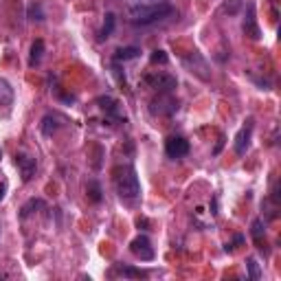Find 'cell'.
I'll use <instances>...</instances> for the list:
<instances>
[{
	"label": "cell",
	"instance_id": "3957f363",
	"mask_svg": "<svg viewBox=\"0 0 281 281\" xmlns=\"http://www.w3.org/2000/svg\"><path fill=\"white\" fill-rule=\"evenodd\" d=\"M152 114H158V116H165V114H174L178 110V99L172 97V92H160L156 99L152 101Z\"/></svg>",
	"mask_w": 281,
	"mask_h": 281
},
{
	"label": "cell",
	"instance_id": "2e32d148",
	"mask_svg": "<svg viewBox=\"0 0 281 281\" xmlns=\"http://www.w3.org/2000/svg\"><path fill=\"white\" fill-rule=\"evenodd\" d=\"M86 194H88V200L90 202H101V187L97 180H90L86 187Z\"/></svg>",
	"mask_w": 281,
	"mask_h": 281
},
{
	"label": "cell",
	"instance_id": "5bb4252c",
	"mask_svg": "<svg viewBox=\"0 0 281 281\" xmlns=\"http://www.w3.org/2000/svg\"><path fill=\"white\" fill-rule=\"evenodd\" d=\"M42 53H44V42L42 40H35L31 44V55H29V64L31 66H38L42 62Z\"/></svg>",
	"mask_w": 281,
	"mask_h": 281
},
{
	"label": "cell",
	"instance_id": "8fae6325",
	"mask_svg": "<svg viewBox=\"0 0 281 281\" xmlns=\"http://www.w3.org/2000/svg\"><path fill=\"white\" fill-rule=\"evenodd\" d=\"M0 106L9 110L13 106V88L7 79L0 77Z\"/></svg>",
	"mask_w": 281,
	"mask_h": 281
},
{
	"label": "cell",
	"instance_id": "ac0fdd59",
	"mask_svg": "<svg viewBox=\"0 0 281 281\" xmlns=\"http://www.w3.org/2000/svg\"><path fill=\"white\" fill-rule=\"evenodd\" d=\"M35 209H44V200H40V198H38V200H35V198H33V200H29L25 206H22V213H20V216L27 218L29 213H33Z\"/></svg>",
	"mask_w": 281,
	"mask_h": 281
},
{
	"label": "cell",
	"instance_id": "7a4b0ae2",
	"mask_svg": "<svg viewBox=\"0 0 281 281\" xmlns=\"http://www.w3.org/2000/svg\"><path fill=\"white\" fill-rule=\"evenodd\" d=\"M114 187H116V194H119L121 200L134 202L140 196V182H138V176L134 172V167L132 165L116 167L114 169Z\"/></svg>",
	"mask_w": 281,
	"mask_h": 281
},
{
	"label": "cell",
	"instance_id": "d6986e66",
	"mask_svg": "<svg viewBox=\"0 0 281 281\" xmlns=\"http://www.w3.org/2000/svg\"><path fill=\"white\" fill-rule=\"evenodd\" d=\"M250 235H253V240L262 246V238H264V222L262 220H255L253 222V228H250Z\"/></svg>",
	"mask_w": 281,
	"mask_h": 281
},
{
	"label": "cell",
	"instance_id": "cb8c5ba5",
	"mask_svg": "<svg viewBox=\"0 0 281 281\" xmlns=\"http://www.w3.org/2000/svg\"><path fill=\"white\" fill-rule=\"evenodd\" d=\"M222 147H224V136H222V138L218 140V145H216V150H213V154H220Z\"/></svg>",
	"mask_w": 281,
	"mask_h": 281
},
{
	"label": "cell",
	"instance_id": "e0dca14e",
	"mask_svg": "<svg viewBox=\"0 0 281 281\" xmlns=\"http://www.w3.org/2000/svg\"><path fill=\"white\" fill-rule=\"evenodd\" d=\"M27 16L31 18V20H44V9H42V5L40 3H31L29 5V9H27Z\"/></svg>",
	"mask_w": 281,
	"mask_h": 281
},
{
	"label": "cell",
	"instance_id": "ba28073f",
	"mask_svg": "<svg viewBox=\"0 0 281 281\" xmlns=\"http://www.w3.org/2000/svg\"><path fill=\"white\" fill-rule=\"evenodd\" d=\"M16 165L20 169V176L22 180L29 182L35 176V169H38V165H35V158L27 156V154H16Z\"/></svg>",
	"mask_w": 281,
	"mask_h": 281
},
{
	"label": "cell",
	"instance_id": "484cf974",
	"mask_svg": "<svg viewBox=\"0 0 281 281\" xmlns=\"http://www.w3.org/2000/svg\"><path fill=\"white\" fill-rule=\"evenodd\" d=\"M0 158H3V152H0Z\"/></svg>",
	"mask_w": 281,
	"mask_h": 281
},
{
	"label": "cell",
	"instance_id": "5b68a950",
	"mask_svg": "<svg viewBox=\"0 0 281 281\" xmlns=\"http://www.w3.org/2000/svg\"><path fill=\"white\" fill-rule=\"evenodd\" d=\"M165 154L169 158H182L189 154V140L184 136H169L165 140Z\"/></svg>",
	"mask_w": 281,
	"mask_h": 281
},
{
	"label": "cell",
	"instance_id": "603a6c76",
	"mask_svg": "<svg viewBox=\"0 0 281 281\" xmlns=\"http://www.w3.org/2000/svg\"><path fill=\"white\" fill-rule=\"evenodd\" d=\"M240 7H242V0H231V5H228V3L224 5V11L233 16V13H238V11H240Z\"/></svg>",
	"mask_w": 281,
	"mask_h": 281
},
{
	"label": "cell",
	"instance_id": "7c38bea8",
	"mask_svg": "<svg viewBox=\"0 0 281 281\" xmlns=\"http://www.w3.org/2000/svg\"><path fill=\"white\" fill-rule=\"evenodd\" d=\"M97 103L101 106V110H106L110 116H114V119H121V110H119V101H114L112 97H99Z\"/></svg>",
	"mask_w": 281,
	"mask_h": 281
},
{
	"label": "cell",
	"instance_id": "d4e9b609",
	"mask_svg": "<svg viewBox=\"0 0 281 281\" xmlns=\"http://www.w3.org/2000/svg\"><path fill=\"white\" fill-rule=\"evenodd\" d=\"M3 196H5V187H0V200H3Z\"/></svg>",
	"mask_w": 281,
	"mask_h": 281
},
{
	"label": "cell",
	"instance_id": "277c9868",
	"mask_svg": "<svg viewBox=\"0 0 281 281\" xmlns=\"http://www.w3.org/2000/svg\"><path fill=\"white\" fill-rule=\"evenodd\" d=\"M253 128H255V121H253V116H248V119L244 121L242 130L238 132V136H235V154H238V156L246 154L248 145H250V136H253Z\"/></svg>",
	"mask_w": 281,
	"mask_h": 281
},
{
	"label": "cell",
	"instance_id": "8992f818",
	"mask_svg": "<svg viewBox=\"0 0 281 281\" xmlns=\"http://www.w3.org/2000/svg\"><path fill=\"white\" fill-rule=\"evenodd\" d=\"M130 250L138 257V260H143V262H152L154 260L152 242H150V238H145V235H138V238L132 240L130 242Z\"/></svg>",
	"mask_w": 281,
	"mask_h": 281
},
{
	"label": "cell",
	"instance_id": "9a60e30c",
	"mask_svg": "<svg viewBox=\"0 0 281 281\" xmlns=\"http://www.w3.org/2000/svg\"><path fill=\"white\" fill-rule=\"evenodd\" d=\"M114 13H106V20H103V27H101V31H99V40H108L110 35H112L114 31Z\"/></svg>",
	"mask_w": 281,
	"mask_h": 281
},
{
	"label": "cell",
	"instance_id": "52a82bcc",
	"mask_svg": "<svg viewBox=\"0 0 281 281\" xmlns=\"http://www.w3.org/2000/svg\"><path fill=\"white\" fill-rule=\"evenodd\" d=\"M145 81L160 92H172L174 88L178 86V81H176V77H172V75H147Z\"/></svg>",
	"mask_w": 281,
	"mask_h": 281
},
{
	"label": "cell",
	"instance_id": "6da1fadb",
	"mask_svg": "<svg viewBox=\"0 0 281 281\" xmlns=\"http://www.w3.org/2000/svg\"><path fill=\"white\" fill-rule=\"evenodd\" d=\"M174 13V5L169 0H158V3H147V5H132L128 9V20L132 25H154L169 18Z\"/></svg>",
	"mask_w": 281,
	"mask_h": 281
},
{
	"label": "cell",
	"instance_id": "ffe728a7",
	"mask_svg": "<svg viewBox=\"0 0 281 281\" xmlns=\"http://www.w3.org/2000/svg\"><path fill=\"white\" fill-rule=\"evenodd\" d=\"M246 268H248V279H253V281L260 279V266H257V262L253 260V257H248L246 260Z\"/></svg>",
	"mask_w": 281,
	"mask_h": 281
},
{
	"label": "cell",
	"instance_id": "4fadbf2b",
	"mask_svg": "<svg viewBox=\"0 0 281 281\" xmlns=\"http://www.w3.org/2000/svg\"><path fill=\"white\" fill-rule=\"evenodd\" d=\"M140 55V49L136 46H125V49H119L114 53V62H130V60H136Z\"/></svg>",
	"mask_w": 281,
	"mask_h": 281
},
{
	"label": "cell",
	"instance_id": "9c48e42d",
	"mask_svg": "<svg viewBox=\"0 0 281 281\" xmlns=\"http://www.w3.org/2000/svg\"><path fill=\"white\" fill-rule=\"evenodd\" d=\"M62 116H57V114H46L42 119V123H40V130H42V134L44 136H53L57 130L62 128Z\"/></svg>",
	"mask_w": 281,
	"mask_h": 281
},
{
	"label": "cell",
	"instance_id": "44dd1931",
	"mask_svg": "<svg viewBox=\"0 0 281 281\" xmlns=\"http://www.w3.org/2000/svg\"><path fill=\"white\" fill-rule=\"evenodd\" d=\"M119 272H121V275H125V277H145V272H143V270L130 268V266H121Z\"/></svg>",
	"mask_w": 281,
	"mask_h": 281
},
{
	"label": "cell",
	"instance_id": "7402d4cb",
	"mask_svg": "<svg viewBox=\"0 0 281 281\" xmlns=\"http://www.w3.org/2000/svg\"><path fill=\"white\" fill-rule=\"evenodd\" d=\"M150 60H152V64H167V53L165 51H154Z\"/></svg>",
	"mask_w": 281,
	"mask_h": 281
},
{
	"label": "cell",
	"instance_id": "30bf717a",
	"mask_svg": "<svg viewBox=\"0 0 281 281\" xmlns=\"http://www.w3.org/2000/svg\"><path fill=\"white\" fill-rule=\"evenodd\" d=\"M244 33L248 35L250 40H260V27H257V20H255V7L248 5V16L244 20Z\"/></svg>",
	"mask_w": 281,
	"mask_h": 281
}]
</instances>
